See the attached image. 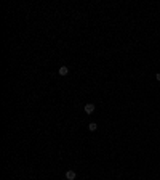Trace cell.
<instances>
[{"label":"cell","instance_id":"cell-5","mask_svg":"<svg viewBox=\"0 0 160 180\" xmlns=\"http://www.w3.org/2000/svg\"><path fill=\"white\" fill-rule=\"evenodd\" d=\"M155 79H157L159 82H160V72H159V74H155Z\"/></svg>","mask_w":160,"mask_h":180},{"label":"cell","instance_id":"cell-4","mask_svg":"<svg viewBox=\"0 0 160 180\" xmlns=\"http://www.w3.org/2000/svg\"><path fill=\"white\" fill-rule=\"evenodd\" d=\"M96 129H98V124H96V122H91V124L88 125V130H90V132H94Z\"/></svg>","mask_w":160,"mask_h":180},{"label":"cell","instance_id":"cell-3","mask_svg":"<svg viewBox=\"0 0 160 180\" xmlns=\"http://www.w3.org/2000/svg\"><path fill=\"white\" fill-rule=\"evenodd\" d=\"M69 74V68L67 66H61L59 68V76H67Z\"/></svg>","mask_w":160,"mask_h":180},{"label":"cell","instance_id":"cell-1","mask_svg":"<svg viewBox=\"0 0 160 180\" xmlns=\"http://www.w3.org/2000/svg\"><path fill=\"white\" fill-rule=\"evenodd\" d=\"M83 109H85V113H87V114H93V111H94V105H93V103H87Z\"/></svg>","mask_w":160,"mask_h":180},{"label":"cell","instance_id":"cell-2","mask_svg":"<svg viewBox=\"0 0 160 180\" xmlns=\"http://www.w3.org/2000/svg\"><path fill=\"white\" fill-rule=\"evenodd\" d=\"M75 177H77V174L74 171H67L66 172V179L67 180H75Z\"/></svg>","mask_w":160,"mask_h":180}]
</instances>
